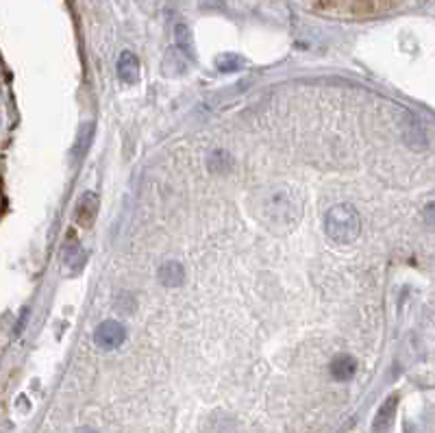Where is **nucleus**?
<instances>
[{"label": "nucleus", "mask_w": 435, "mask_h": 433, "mask_svg": "<svg viewBox=\"0 0 435 433\" xmlns=\"http://www.w3.org/2000/svg\"><path fill=\"white\" fill-rule=\"evenodd\" d=\"M329 372H331V377L336 379V381H340V383L353 379L355 372H357L355 357H351V355H338V357H333V362L329 364Z\"/></svg>", "instance_id": "obj_7"}, {"label": "nucleus", "mask_w": 435, "mask_h": 433, "mask_svg": "<svg viewBox=\"0 0 435 433\" xmlns=\"http://www.w3.org/2000/svg\"><path fill=\"white\" fill-rule=\"evenodd\" d=\"M124 340H126V329H124V325L115 323V320H105L94 331V344L103 351L118 349V346H122Z\"/></svg>", "instance_id": "obj_3"}, {"label": "nucleus", "mask_w": 435, "mask_h": 433, "mask_svg": "<svg viewBox=\"0 0 435 433\" xmlns=\"http://www.w3.org/2000/svg\"><path fill=\"white\" fill-rule=\"evenodd\" d=\"M98 215V196L94 192H83L75 207V220L81 227H92Z\"/></svg>", "instance_id": "obj_5"}, {"label": "nucleus", "mask_w": 435, "mask_h": 433, "mask_svg": "<svg viewBox=\"0 0 435 433\" xmlns=\"http://www.w3.org/2000/svg\"><path fill=\"white\" fill-rule=\"evenodd\" d=\"M231 166V157L224 153V151H215L211 157H209V170L213 172H222Z\"/></svg>", "instance_id": "obj_13"}, {"label": "nucleus", "mask_w": 435, "mask_h": 433, "mask_svg": "<svg viewBox=\"0 0 435 433\" xmlns=\"http://www.w3.org/2000/svg\"><path fill=\"white\" fill-rule=\"evenodd\" d=\"M325 233L336 244H351L361 233V218L353 205H336L325 213Z\"/></svg>", "instance_id": "obj_2"}, {"label": "nucleus", "mask_w": 435, "mask_h": 433, "mask_svg": "<svg viewBox=\"0 0 435 433\" xmlns=\"http://www.w3.org/2000/svg\"><path fill=\"white\" fill-rule=\"evenodd\" d=\"M396 410H398V394H392L381 403L379 412H376L372 421V433H387L392 425H394Z\"/></svg>", "instance_id": "obj_4"}, {"label": "nucleus", "mask_w": 435, "mask_h": 433, "mask_svg": "<svg viewBox=\"0 0 435 433\" xmlns=\"http://www.w3.org/2000/svg\"><path fill=\"white\" fill-rule=\"evenodd\" d=\"M77 433H96L94 429H87V427H83V429H79Z\"/></svg>", "instance_id": "obj_14"}, {"label": "nucleus", "mask_w": 435, "mask_h": 433, "mask_svg": "<svg viewBox=\"0 0 435 433\" xmlns=\"http://www.w3.org/2000/svg\"><path fill=\"white\" fill-rule=\"evenodd\" d=\"M115 72H118V79L122 83L135 85L139 81V59L130 50H122L120 57H118V66H115Z\"/></svg>", "instance_id": "obj_6"}, {"label": "nucleus", "mask_w": 435, "mask_h": 433, "mask_svg": "<svg viewBox=\"0 0 435 433\" xmlns=\"http://www.w3.org/2000/svg\"><path fill=\"white\" fill-rule=\"evenodd\" d=\"M215 66L220 72H235V70H242L246 66V61L240 55H220L215 59Z\"/></svg>", "instance_id": "obj_11"}, {"label": "nucleus", "mask_w": 435, "mask_h": 433, "mask_svg": "<svg viewBox=\"0 0 435 433\" xmlns=\"http://www.w3.org/2000/svg\"><path fill=\"white\" fill-rule=\"evenodd\" d=\"M255 203L261 207L257 213L259 222H264L272 231H289L300 220L302 213L298 194L287 185L261 192V200H255Z\"/></svg>", "instance_id": "obj_1"}, {"label": "nucleus", "mask_w": 435, "mask_h": 433, "mask_svg": "<svg viewBox=\"0 0 435 433\" xmlns=\"http://www.w3.org/2000/svg\"><path fill=\"white\" fill-rule=\"evenodd\" d=\"M92 137H94V122H85V124L81 126L79 135H77L75 146H72V155H75V160H81V157H83L87 151H90Z\"/></svg>", "instance_id": "obj_10"}, {"label": "nucleus", "mask_w": 435, "mask_h": 433, "mask_svg": "<svg viewBox=\"0 0 435 433\" xmlns=\"http://www.w3.org/2000/svg\"><path fill=\"white\" fill-rule=\"evenodd\" d=\"M159 283L164 287H179L185 281V270L179 262H166L157 272Z\"/></svg>", "instance_id": "obj_9"}, {"label": "nucleus", "mask_w": 435, "mask_h": 433, "mask_svg": "<svg viewBox=\"0 0 435 433\" xmlns=\"http://www.w3.org/2000/svg\"><path fill=\"white\" fill-rule=\"evenodd\" d=\"M174 35H177V48L181 52H187V57H192V37H190V31H187L185 24H179L177 31H174Z\"/></svg>", "instance_id": "obj_12"}, {"label": "nucleus", "mask_w": 435, "mask_h": 433, "mask_svg": "<svg viewBox=\"0 0 435 433\" xmlns=\"http://www.w3.org/2000/svg\"><path fill=\"white\" fill-rule=\"evenodd\" d=\"M85 262H87V255L81 247V242L75 240V235H72V240L66 244V249H64V266L72 272H79V270H83Z\"/></svg>", "instance_id": "obj_8"}]
</instances>
